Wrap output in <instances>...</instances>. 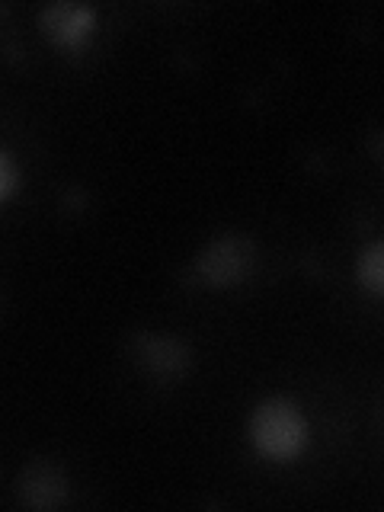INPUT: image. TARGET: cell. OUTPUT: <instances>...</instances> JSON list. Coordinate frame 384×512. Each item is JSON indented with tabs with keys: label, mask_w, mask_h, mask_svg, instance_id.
<instances>
[{
	"label": "cell",
	"mask_w": 384,
	"mask_h": 512,
	"mask_svg": "<svg viewBox=\"0 0 384 512\" xmlns=\"http://www.w3.org/2000/svg\"><path fill=\"white\" fill-rule=\"evenodd\" d=\"M253 436L263 445V452L285 458L301 445V423L292 410L276 404V407L260 410V416L253 420Z\"/></svg>",
	"instance_id": "cell-1"
},
{
	"label": "cell",
	"mask_w": 384,
	"mask_h": 512,
	"mask_svg": "<svg viewBox=\"0 0 384 512\" xmlns=\"http://www.w3.org/2000/svg\"><path fill=\"white\" fill-rule=\"evenodd\" d=\"M10 186H13V170L7 164V157H0V196H7Z\"/></svg>",
	"instance_id": "cell-2"
}]
</instances>
